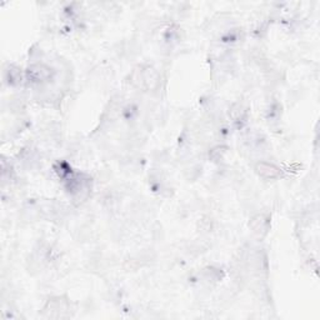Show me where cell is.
<instances>
[{
  "label": "cell",
  "instance_id": "6da1fadb",
  "mask_svg": "<svg viewBox=\"0 0 320 320\" xmlns=\"http://www.w3.org/2000/svg\"><path fill=\"white\" fill-rule=\"evenodd\" d=\"M254 170L260 178L265 180H274L282 177V169L269 162H258Z\"/></svg>",
  "mask_w": 320,
  "mask_h": 320
},
{
  "label": "cell",
  "instance_id": "7a4b0ae2",
  "mask_svg": "<svg viewBox=\"0 0 320 320\" xmlns=\"http://www.w3.org/2000/svg\"><path fill=\"white\" fill-rule=\"evenodd\" d=\"M249 227L252 228L253 233H254L255 235H258L259 238H264L265 235L268 234V232H269V217L265 214H257L255 217L252 218Z\"/></svg>",
  "mask_w": 320,
  "mask_h": 320
},
{
  "label": "cell",
  "instance_id": "3957f363",
  "mask_svg": "<svg viewBox=\"0 0 320 320\" xmlns=\"http://www.w3.org/2000/svg\"><path fill=\"white\" fill-rule=\"evenodd\" d=\"M230 116H232L233 121L238 123V121H243L245 119V115H247V109L244 108V105L240 103H234L230 108L229 111Z\"/></svg>",
  "mask_w": 320,
  "mask_h": 320
},
{
  "label": "cell",
  "instance_id": "277c9868",
  "mask_svg": "<svg viewBox=\"0 0 320 320\" xmlns=\"http://www.w3.org/2000/svg\"><path fill=\"white\" fill-rule=\"evenodd\" d=\"M225 153H227V149L224 146H215L210 150V158H212L213 162H220L224 158Z\"/></svg>",
  "mask_w": 320,
  "mask_h": 320
}]
</instances>
